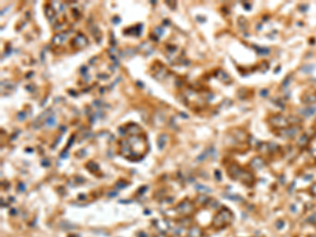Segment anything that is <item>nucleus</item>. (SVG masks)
<instances>
[{"instance_id": "obj_2", "label": "nucleus", "mask_w": 316, "mask_h": 237, "mask_svg": "<svg viewBox=\"0 0 316 237\" xmlns=\"http://www.w3.org/2000/svg\"><path fill=\"white\" fill-rule=\"evenodd\" d=\"M268 122L270 124L271 127L275 128V129H278V130H281V129H285V128H288L289 125V121H288V118L281 114H275V115H272L271 117H269L268 119Z\"/></svg>"}, {"instance_id": "obj_13", "label": "nucleus", "mask_w": 316, "mask_h": 237, "mask_svg": "<svg viewBox=\"0 0 316 237\" xmlns=\"http://www.w3.org/2000/svg\"><path fill=\"white\" fill-rule=\"evenodd\" d=\"M308 146H309L310 154H311L314 158H316V137L312 138V139L310 140Z\"/></svg>"}, {"instance_id": "obj_20", "label": "nucleus", "mask_w": 316, "mask_h": 237, "mask_svg": "<svg viewBox=\"0 0 316 237\" xmlns=\"http://www.w3.org/2000/svg\"><path fill=\"white\" fill-rule=\"evenodd\" d=\"M157 237H168L167 235H164V234H160V235H158Z\"/></svg>"}, {"instance_id": "obj_1", "label": "nucleus", "mask_w": 316, "mask_h": 237, "mask_svg": "<svg viewBox=\"0 0 316 237\" xmlns=\"http://www.w3.org/2000/svg\"><path fill=\"white\" fill-rule=\"evenodd\" d=\"M233 219V214L229 209H222L213 218L212 226L216 228V229H221V228L227 227L230 224Z\"/></svg>"}, {"instance_id": "obj_5", "label": "nucleus", "mask_w": 316, "mask_h": 237, "mask_svg": "<svg viewBox=\"0 0 316 237\" xmlns=\"http://www.w3.org/2000/svg\"><path fill=\"white\" fill-rule=\"evenodd\" d=\"M239 180L241 181L243 185H248V187H251V185H253V184L255 182V177L251 172L243 170L242 174L239 177Z\"/></svg>"}, {"instance_id": "obj_22", "label": "nucleus", "mask_w": 316, "mask_h": 237, "mask_svg": "<svg viewBox=\"0 0 316 237\" xmlns=\"http://www.w3.org/2000/svg\"><path fill=\"white\" fill-rule=\"evenodd\" d=\"M315 124H316V119H315Z\"/></svg>"}, {"instance_id": "obj_4", "label": "nucleus", "mask_w": 316, "mask_h": 237, "mask_svg": "<svg viewBox=\"0 0 316 237\" xmlns=\"http://www.w3.org/2000/svg\"><path fill=\"white\" fill-rule=\"evenodd\" d=\"M176 210L178 211L179 213H181V214L183 215H190L191 213H193L194 212V210H195V207L194 205L192 202H190V201H182V202H180L178 206H177V208Z\"/></svg>"}, {"instance_id": "obj_21", "label": "nucleus", "mask_w": 316, "mask_h": 237, "mask_svg": "<svg viewBox=\"0 0 316 237\" xmlns=\"http://www.w3.org/2000/svg\"><path fill=\"white\" fill-rule=\"evenodd\" d=\"M174 237H180V236H177V235H176V236H174Z\"/></svg>"}, {"instance_id": "obj_11", "label": "nucleus", "mask_w": 316, "mask_h": 237, "mask_svg": "<svg viewBox=\"0 0 316 237\" xmlns=\"http://www.w3.org/2000/svg\"><path fill=\"white\" fill-rule=\"evenodd\" d=\"M308 145H309V137H308V135L302 134V136H299L298 140H297V146H298L299 148H305V146H308Z\"/></svg>"}, {"instance_id": "obj_9", "label": "nucleus", "mask_w": 316, "mask_h": 237, "mask_svg": "<svg viewBox=\"0 0 316 237\" xmlns=\"http://www.w3.org/2000/svg\"><path fill=\"white\" fill-rule=\"evenodd\" d=\"M302 101L303 103L311 104L316 102V93H308V94H303L302 96Z\"/></svg>"}, {"instance_id": "obj_10", "label": "nucleus", "mask_w": 316, "mask_h": 237, "mask_svg": "<svg viewBox=\"0 0 316 237\" xmlns=\"http://www.w3.org/2000/svg\"><path fill=\"white\" fill-rule=\"evenodd\" d=\"M202 236V230L199 227H192L189 230V237H201Z\"/></svg>"}, {"instance_id": "obj_7", "label": "nucleus", "mask_w": 316, "mask_h": 237, "mask_svg": "<svg viewBox=\"0 0 316 237\" xmlns=\"http://www.w3.org/2000/svg\"><path fill=\"white\" fill-rule=\"evenodd\" d=\"M263 166H264V160L261 157H259V156L254 157L250 161V167L253 170H260Z\"/></svg>"}, {"instance_id": "obj_16", "label": "nucleus", "mask_w": 316, "mask_h": 237, "mask_svg": "<svg viewBox=\"0 0 316 237\" xmlns=\"http://www.w3.org/2000/svg\"><path fill=\"white\" fill-rule=\"evenodd\" d=\"M315 112H316L315 107H307V109H303L300 111V114H302V115H305V116H311Z\"/></svg>"}, {"instance_id": "obj_3", "label": "nucleus", "mask_w": 316, "mask_h": 237, "mask_svg": "<svg viewBox=\"0 0 316 237\" xmlns=\"http://www.w3.org/2000/svg\"><path fill=\"white\" fill-rule=\"evenodd\" d=\"M300 127H297V125H291V127H288V128H285V129H281L277 132V135L280 137H284V138H291V137H294L296 136L297 134L300 132Z\"/></svg>"}, {"instance_id": "obj_19", "label": "nucleus", "mask_w": 316, "mask_h": 237, "mask_svg": "<svg viewBox=\"0 0 316 237\" xmlns=\"http://www.w3.org/2000/svg\"><path fill=\"white\" fill-rule=\"evenodd\" d=\"M139 237H147V234H146V233L140 232V233H139Z\"/></svg>"}, {"instance_id": "obj_6", "label": "nucleus", "mask_w": 316, "mask_h": 237, "mask_svg": "<svg viewBox=\"0 0 316 237\" xmlns=\"http://www.w3.org/2000/svg\"><path fill=\"white\" fill-rule=\"evenodd\" d=\"M242 172H243V170L236 163H232L228 170L229 176L233 179H239V177L242 174Z\"/></svg>"}, {"instance_id": "obj_17", "label": "nucleus", "mask_w": 316, "mask_h": 237, "mask_svg": "<svg viewBox=\"0 0 316 237\" xmlns=\"http://www.w3.org/2000/svg\"><path fill=\"white\" fill-rule=\"evenodd\" d=\"M309 193L311 194L312 196H316V182H314V184L309 188Z\"/></svg>"}, {"instance_id": "obj_18", "label": "nucleus", "mask_w": 316, "mask_h": 237, "mask_svg": "<svg viewBox=\"0 0 316 237\" xmlns=\"http://www.w3.org/2000/svg\"><path fill=\"white\" fill-rule=\"evenodd\" d=\"M197 190H200V191H204V192H211L210 189H208L207 187H204V185H197Z\"/></svg>"}, {"instance_id": "obj_15", "label": "nucleus", "mask_w": 316, "mask_h": 237, "mask_svg": "<svg viewBox=\"0 0 316 237\" xmlns=\"http://www.w3.org/2000/svg\"><path fill=\"white\" fill-rule=\"evenodd\" d=\"M288 121H289V124L291 125H297L302 122V119H299L298 117L296 116H290L288 118Z\"/></svg>"}, {"instance_id": "obj_12", "label": "nucleus", "mask_w": 316, "mask_h": 237, "mask_svg": "<svg viewBox=\"0 0 316 237\" xmlns=\"http://www.w3.org/2000/svg\"><path fill=\"white\" fill-rule=\"evenodd\" d=\"M216 75H217V77L221 80V81H224L225 83L231 82V78H230V76H229V75H228L227 73H225V72L222 71V70H218V71H217V73H216Z\"/></svg>"}, {"instance_id": "obj_8", "label": "nucleus", "mask_w": 316, "mask_h": 237, "mask_svg": "<svg viewBox=\"0 0 316 237\" xmlns=\"http://www.w3.org/2000/svg\"><path fill=\"white\" fill-rule=\"evenodd\" d=\"M232 133H233L234 137H235L236 139L240 142H245L249 137L248 134H247V132L243 131V130H240V129H235V130H233Z\"/></svg>"}, {"instance_id": "obj_14", "label": "nucleus", "mask_w": 316, "mask_h": 237, "mask_svg": "<svg viewBox=\"0 0 316 237\" xmlns=\"http://www.w3.org/2000/svg\"><path fill=\"white\" fill-rule=\"evenodd\" d=\"M209 201H210L209 196H207V195H204V194L199 195V196L196 198V202L199 203V205H201V206H207L208 203H209Z\"/></svg>"}]
</instances>
